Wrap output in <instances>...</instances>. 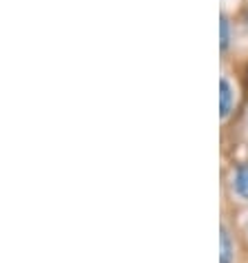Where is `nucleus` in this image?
Here are the masks:
<instances>
[{
  "label": "nucleus",
  "mask_w": 248,
  "mask_h": 263,
  "mask_svg": "<svg viewBox=\"0 0 248 263\" xmlns=\"http://www.w3.org/2000/svg\"><path fill=\"white\" fill-rule=\"evenodd\" d=\"M228 42H231V25H228V18L222 16V20H220V47H222V51L228 49Z\"/></svg>",
  "instance_id": "nucleus-4"
},
{
  "label": "nucleus",
  "mask_w": 248,
  "mask_h": 263,
  "mask_svg": "<svg viewBox=\"0 0 248 263\" xmlns=\"http://www.w3.org/2000/svg\"><path fill=\"white\" fill-rule=\"evenodd\" d=\"M233 257H235V248H233L228 230L222 228V235H220V263H233Z\"/></svg>",
  "instance_id": "nucleus-3"
},
{
  "label": "nucleus",
  "mask_w": 248,
  "mask_h": 263,
  "mask_svg": "<svg viewBox=\"0 0 248 263\" xmlns=\"http://www.w3.org/2000/svg\"><path fill=\"white\" fill-rule=\"evenodd\" d=\"M235 106V86L231 84L228 78L220 80V115L226 120Z\"/></svg>",
  "instance_id": "nucleus-1"
},
{
  "label": "nucleus",
  "mask_w": 248,
  "mask_h": 263,
  "mask_svg": "<svg viewBox=\"0 0 248 263\" xmlns=\"http://www.w3.org/2000/svg\"><path fill=\"white\" fill-rule=\"evenodd\" d=\"M233 188H235V193L242 197V199L248 201V164H239L235 168V173H233Z\"/></svg>",
  "instance_id": "nucleus-2"
}]
</instances>
